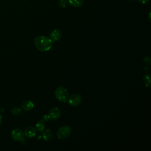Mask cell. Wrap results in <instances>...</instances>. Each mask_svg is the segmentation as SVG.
I'll return each instance as SVG.
<instances>
[{"label":"cell","instance_id":"obj_4","mask_svg":"<svg viewBox=\"0 0 151 151\" xmlns=\"http://www.w3.org/2000/svg\"><path fill=\"white\" fill-rule=\"evenodd\" d=\"M67 101L71 106H77L81 103L82 97L78 94H73L68 96Z\"/></svg>","mask_w":151,"mask_h":151},{"label":"cell","instance_id":"obj_11","mask_svg":"<svg viewBox=\"0 0 151 151\" xmlns=\"http://www.w3.org/2000/svg\"><path fill=\"white\" fill-rule=\"evenodd\" d=\"M70 5L74 7H80L84 2V0H68Z\"/></svg>","mask_w":151,"mask_h":151},{"label":"cell","instance_id":"obj_18","mask_svg":"<svg viewBox=\"0 0 151 151\" xmlns=\"http://www.w3.org/2000/svg\"><path fill=\"white\" fill-rule=\"evenodd\" d=\"M149 0H137V1L139 2H140V4H145L146 3H147Z\"/></svg>","mask_w":151,"mask_h":151},{"label":"cell","instance_id":"obj_15","mask_svg":"<svg viewBox=\"0 0 151 151\" xmlns=\"http://www.w3.org/2000/svg\"><path fill=\"white\" fill-rule=\"evenodd\" d=\"M67 5V0H59L58 2V5L60 8H64L66 7Z\"/></svg>","mask_w":151,"mask_h":151},{"label":"cell","instance_id":"obj_2","mask_svg":"<svg viewBox=\"0 0 151 151\" xmlns=\"http://www.w3.org/2000/svg\"><path fill=\"white\" fill-rule=\"evenodd\" d=\"M54 94L56 99L58 101L63 103H65L67 101L69 96L67 90L62 86H60L55 89L54 91Z\"/></svg>","mask_w":151,"mask_h":151},{"label":"cell","instance_id":"obj_7","mask_svg":"<svg viewBox=\"0 0 151 151\" xmlns=\"http://www.w3.org/2000/svg\"><path fill=\"white\" fill-rule=\"evenodd\" d=\"M37 133V130L33 126H28L25 128L24 132V135L28 138L34 137Z\"/></svg>","mask_w":151,"mask_h":151},{"label":"cell","instance_id":"obj_10","mask_svg":"<svg viewBox=\"0 0 151 151\" xmlns=\"http://www.w3.org/2000/svg\"><path fill=\"white\" fill-rule=\"evenodd\" d=\"M42 136L46 141H50L53 139L54 135L52 133V132L49 129L43 130L42 131Z\"/></svg>","mask_w":151,"mask_h":151},{"label":"cell","instance_id":"obj_5","mask_svg":"<svg viewBox=\"0 0 151 151\" xmlns=\"http://www.w3.org/2000/svg\"><path fill=\"white\" fill-rule=\"evenodd\" d=\"M24 134L22 130L18 128L14 129L11 133V138L15 141H20L24 137Z\"/></svg>","mask_w":151,"mask_h":151},{"label":"cell","instance_id":"obj_3","mask_svg":"<svg viewBox=\"0 0 151 151\" xmlns=\"http://www.w3.org/2000/svg\"><path fill=\"white\" fill-rule=\"evenodd\" d=\"M71 133V129L68 126H63L60 127L57 132V136L59 139H64L70 136Z\"/></svg>","mask_w":151,"mask_h":151},{"label":"cell","instance_id":"obj_17","mask_svg":"<svg viewBox=\"0 0 151 151\" xmlns=\"http://www.w3.org/2000/svg\"><path fill=\"white\" fill-rule=\"evenodd\" d=\"M43 120H45V121H48L50 120V118H49V116L48 115H47V114H44L43 116Z\"/></svg>","mask_w":151,"mask_h":151},{"label":"cell","instance_id":"obj_19","mask_svg":"<svg viewBox=\"0 0 151 151\" xmlns=\"http://www.w3.org/2000/svg\"><path fill=\"white\" fill-rule=\"evenodd\" d=\"M2 115L0 114V126H1V124H2Z\"/></svg>","mask_w":151,"mask_h":151},{"label":"cell","instance_id":"obj_16","mask_svg":"<svg viewBox=\"0 0 151 151\" xmlns=\"http://www.w3.org/2000/svg\"><path fill=\"white\" fill-rule=\"evenodd\" d=\"M143 62L147 65H150V63H151V60H150V58L149 56H147V57H145L143 59Z\"/></svg>","mask_w":151,"mask_h":151},{"label":"cell","instance_id":"obj_6","mask_svg":"<svg viewBox=\"0 0 151 151\" xmlns=\"http://www.w3.org/2000/svg\"><path fill=\"white\" fill-rule=\"evenodd\" d=\"M50 119L52 120H57L61 116V111L58 107H53L51 109L48 114Z\"/></svg>","mask_w":151,"mask_h":151},{"label":"cell","instance_id":"obj_14","mask_svg":"<svg viewBox=\"0 0 151 151\" xmlns=\"http://www.w3.org/2000/svg\"><path fill=\"white\" fill-rule=\"evenodd\" d=\"M21 109L18 107H14L11 110V113L14 116L19 115L21 113Z\"/></svg>","mask_w":151,"mask_h":151},{"label":"cell","instance_id":"obj_8","mask_svg":"<svg viewBox=\"0 0 151 151\" xmlns=\"http://www.w3.org/2000/svg\"><path fill=\"white\" fill-rule=\"evenodd\" d=\"M61 36H62V34L61 31L58 29H55L51 32L50 35V38L53 42H56L60 40Z\"/></svg>","mask_w":151,"mask_h":151},{"label":"cell","instance_id":"obj_20","mask_svg":"<svg viewBox=\"0 0 151 151\" xmlns=\"http://www.w3.org/2000/svg\"><path fill=\"white\" fill-rule=\"evenodd\" d=\"M129 1H132V0H129Z\"/></svg>","mask_w":151,"mask_h":151},{"label":"cell","instance_id":"obj_9","mask_svg":"<svg viewBox=\"0 0 151 151\" xmlns=\"http://www.w3.org/2000/svg\"><path fill=\"white\" fill-rule=\"evenodd\" d=\"M34 103L29 100L24 101L21 105V107L22 110L25 111H30L34 108Z\"/></svg>","mask_w":151,"mask_h":151},{"label":"cell","instance_id":"obj_13","mask_svg":"<svg viewBox=\"0 0 151 151\" xmlns=\"http://www.w3.org/2000/svg\"><path fill=\"white\" fill-rule=\"evenodd\" d=\"M143 81L145 83L146 86L150 87V77L149 74H145L143 77Z\"/></svg>","mask_w":151,"mask_h":151},{"label":"cell","instance_id":"obj_1","mask_svg":"<svg viewBox=\"0 0 151 151\" xmlns=\"http://www.w3.org/2000/svg\"><path fill=\"white\" fill-rule=\"evenodd\" d=\"M34 45L36 48L41 51H49L53 44V41L50 38L45 36H38L34 38Z\"/></svg>","mask_w":151,"mask_h":151},{"label":"cell","instance_id":"obj_12","mask_svg":"<svg viewBox=\"0 0 151 151\" xmlns=\"http://www.w3.org/2000/svg\"><path fill=\"white\" fill-rule=\"evenodd\" d=\"M36 129L40 132H42L45 127V123L44 120H39L36 125H35Z\"/></svg>","mask_w":151,"mask_h":151}]
</instances>
